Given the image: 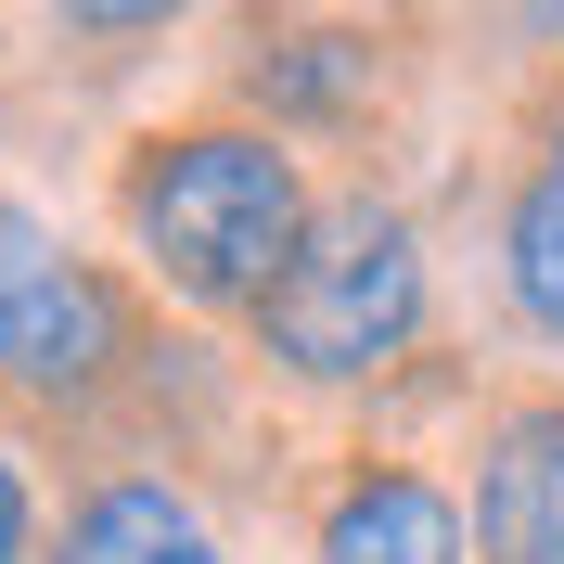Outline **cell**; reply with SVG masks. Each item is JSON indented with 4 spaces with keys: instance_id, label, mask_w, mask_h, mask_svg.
<instances>
[{
    "instance_id": "6da1fadb",
    "label": "cell",
    "mask_w": 564,
    "mask_h": 564,
    "mask_svg": "<svg viewBox=\"0 0 564 564\" xmlns=\"http://www.w3.org/2000/svg\"><path fill=\"white\" fill-rule=\"evenodd\" d=\"M308 218L321 193L295 167V141L257 116H180L116 154V231H129L141 282H167L206 321H257V295L308 245Z\"/></svg>"
},
{
    "instance_id": "7a4b0ae2",
    "label": "cell",
    "mask_w": 564,
    "mask_h": 564,
    "mask_svg": "<svg viewBox=\"0 0 564 564\" xmlns=\"http://www.w3.org/2000/svg\"><path fill=\"white\" fill-rule=\"evenodd\" d=\"M436 321V270H423L411 206L386 193H334L308 218L295 270L257 295V359L282 386H386Z\"/></svg>"
},
{
    "instance_id": "3957f363",
    "label": "cell",
    "mask_w": 564,
    "mask_h": 564,
    "mask_svg": "<svg viewBox=\"0 0 564 564\" xmlns=\"http://www.w3.org/2000/svg\"><path fill=\"white\" fill-rule=\"evenodd\" d=\"M141 359V308L104 257H65L52 218H26L0 193V386L39 411H90Z\"/></svg>"
},
{
    "instance_id": "277c9868",
    "label": "cell",
    "mask_w": 564,
    "mask_h": 564,
    "mask_svg": "<svg viewBox=\"0 0 564 564\" xmlns=\"http://www.w3.org/2000/svg\"><path fill=\"white\" fill-rule=\"evenodd\" d=\"M475 564H564V386H513L475 436Z\"/></svg>"
},
{
    "instance_id": "5b68a950",
    "label": "cell",
    "mask_w": 564,
    "mask_h": 564,
    "mask_svg": "<svg viewBox=\"0 0 564 564\" xmlns=\"http://www.w3.org/2000/svg\"><path fill=\"white\" fill-rule=\"evenodd\" d=\"M308 564H475L462 552V500L423 475V462H347L334 500H321V539Z\"/></svg>"
},
{
    "instance_id": "8992f818",
    "label": "cell",
    "mask_w": 564,
    "mask_h": 564,
    "mask_svg": "<svg viewBox=\"0 0 564 564\" xmlns=\"http://www.w3.org/2000/svg\"><path fill=\"white\" fill-rule=\"evenodd\" d=\"M372 90H386L372 26L282 13V26H257V52H245V104H257V129H359V116H372Z\"/></svg>"
},
{
    "instance_id": "52a82bcc",
    "label": "cell",
    "mask_w": 564,
    "mask_h": 564,
    "mask_svg": "<svg viewBox=\"0 0 564 564\" xmlns=\"http://www.w3.org/2000/svg\"><path fill=\"white\" fill-rule=\"evenodd\" d=\"M52 564H231V552H218V527L193 513V488H167V475H90V488L65 500Z\"/></svg>"
},
{
    "instance_id": "ba28073f",
    "label": "cell",
    "mask_w": 564,
    "mask_h": 564,
    "mask_svg": "<svg viewBox=\"0 0 564 564\" xmlns=\"http://www.w3.org/2000/svg\"><path fill=\"white\" fill-rule=\"evenodd\" d=\"M500 295L527 334L564 347V167H527L500 193Z\"/></svg>"
},
{
    "instance_id": "9c48e42d",
    "label": "cell",
    "mask_w": 564,
    "mask_h": 564,
    "mask_svg": "<svg viewBox=\"0 0 564 564\" xmlns=\"http://www.w3.org/2000/svg\"><path fill=\"white\" fill-rule=\"evenodd\" d=\"M39 13H52L77 52H141V39H167L193 0H39Z\"/></svg>"
},
{
    "instance_id": "30bf717a",
    "label": "cell",
    "mask_w": 564,
    "mask_h": 564,
    "mask_svg": "<svg viewBox=\"0 0 564 564\" xmlns=\"http://www.w3.org/2000/svg\"><path fill=\"white\" fill-rule=\"evenodd\" d=\"M0 564H39V488L13 449H0Z\"/></svg>"
},
{
    "instance_id": "8fae6325",
    "label": "cell",
    "mask_w": 564,
    "mask_h": 564,
    "mask_svg": "<svg viewBox=\"0 0 564 564\" xmlns=\"http://www.w3.org/2000/svg\"><path fill=\"white\" fill-rule=\"evenodd\" d=\"M500 26L527 39V52H564V0H500Z\"/></svg>"
},
{
    "instance_id": "7c38bea8",
    "label": "cell",
    "mask_w": 564,
    "mask_h": 564,
    "mask_svg": "<svg viewBox=\"0 0 564 564\" xmlns=\"http://www.w3.org/2000/svg\"><path fill=\"white\" fill-rule=\"evenodd\" d=\"M539 167H564V90H552V116H539Z\"/></svg>"
}]
</instances>
